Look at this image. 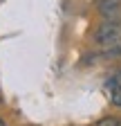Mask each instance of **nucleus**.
Instances as JSON below:
<instances>
[{
    "label": "nucleus",
    "instance_id": "obj_1",
    "mask_svg": "<svg viewBox=\"0 0 121 126\" xmlns=\"http://www.w3.org/2000/svg\"><path fill=\"white\" fill-rule=\"evenodd\" d=\"M97 41L103 43V45H114V43H119V41H121V27L114 25V23L103 25V27L99 29V34H97Z\"/></svg>",
    "mask_w": 121,
    "mask_h": 126
},
{
    "label": "nucleus",
    "instance_id": "obj_3",
    "mask_svg": "<svg viewBox=\"0 0 121 126\" xmlns=\"http://www.w3.org/2000/svg\"><path fill=\"white\" fill-rule=\"evenodd\" d=\"M0 126H5V122H2V119H0Z\"/></svg>",
    "mask_w": 121,
    "mask_h": 126
},
{
    "label": "nucleus",
    "instance_id": "obj_2",
    "mask_svg": "<svg viewBox=\"0 0 121 126\" xmlns=\"http://www.w3.org/2000/svg\"><path fill=\"white\" fill-rule=\"evenodd\" d=\"M112 104L121 108V83H117V86L112 88Z\"/></svg>",
    "mask_w": 121,
    "mask_h": 126
}]
</instances>
